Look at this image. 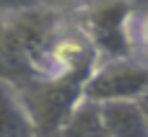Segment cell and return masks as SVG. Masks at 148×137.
<instances>
[{"instance_id": "6da1fadb", "label": "cell", "mask_w": 148, "mask_h": 137, "mask_svg": "<svg viewBox=\"0 0 148 137\" xmlns=\"http://www.w3.org/2000/svg\"><path fill=\"white\" fill-rule=\"evenodd\" d=\"M94 70H75L57 78H39L16 88L42 137H57L70 114L86 98V80Z\"/></svg>"}, {"instance_id": "7a4b0ae2", "label": "cell", "mask_w": 148, "mask_h": 137, "mask_svg": "<svg viewBox=\"0 0 148 137\" xmlns=\"http://www.w3.org/2000/svg\"><path fill=\"white\" fill-rule=\"evenodd\" d=\"M81 31L99 60H130L135 52V13L130 0H91L81 10Z\"/></svg>"}, {"instance_id": "3957f363", "label": "cell", "mask_w": 148, "mask_h": 137, "mask_svg": "<svg viewBox=\"0 0 148 137\" xmlns=\"http://www.w3.org/2000/svg\"><path fill=\"white\" fill-rule=\"evenodd\" d=\"M148 93V65L138 60H101L86 80V98L96 104L138 101Z\"/></svg>"}, {"instance_id": "277c9868", "label": "cell", "mask_w": 148, "mask_h": 137, "mask_svg": "<svg viewBox=\"0 0 148 137\" xmlns=\"http://www.w3.org/2000/svg\"><path fill=\"white\" fill-rule=\"evenodd\" d=\"M31 80H39V78L13 39V31L8 26V13H0V83L23 88Z\"/></svg>"}, {"instance_id": "5b68a950", "label": "cell", "mask_w": 148, "mask_h": 137, "mask_svg": "<svg viewBox=\"0 0 148 137\" xmlns=\"http://www.w3.org/2000/svg\"><path fill=\"white\" fill-rule=\"evenodd\" d=\"M0 137H42L18 91L0 83Z\"/></svg>"}, {"instance_id": "8992f818", "label": "cell", "mask_w": 148, "mask_h": 137, "mask_svg": "<svg viewBox=\"0 0 148 137\" xmlns=\"http://www.w3.org/2000/svg\"><path fill=\"white\" fill-rule=\"evenodd\" d=\"M101 114L112 137H148V119L138 101L101 104Z\"/></svg>"}, {"instance_id": "52a82bcc", "label": "cell", "mask_w": 148, "mask_h": 137, "mask_svg": "<svg viewBox=\"0 0 148 137\" xmlns=\"http://www.w3.org/2000/svg\"><path fill=\"white\" fill-rule=\"evenodd\" d=\"M57 137H112L101 114V104L83 98Z\"/></svg>"}, {"instance_id": "ba28073f", "label": "cell", "mask_w": 148, "mask_h": 137, "mask_svg": "<svg viewBox=\"0 0 148 137\" xmlns=\"http://www.w3.org/2000/svg\"><path fill=\"white\" fill-rule=\"evenodd\" d=\"M135 49L140 52L143 62L148 65V13L135 18Z\"/></svg>"}, {"instance_id": "9c48e42d", "label": "cell", "mask_w": 148, "mask_h": 137, "mask_svg": "<svg viewBox=\"0 0 148 137\" xmlns=\"http://www.w3.org/2000/svg\"><path fill=\"white\" fill-rule=\"evenodd\" d=\"M42 0H0V13H13V10H21V8H29V5H39Z\"/></svg>"}, {"instance_id": "30bf717a", "label": "cell", "mask_w": 148, "mask_h": 137, "mask_svg": "<svg viewBox=\"0 0 148 137\" xmlns=\"http://www.w3.org/2000/svg\"><path fill=\"white\" fill-rule=\"evenodd\" d=\"M42 3L49 5V8H68V5H78L83 0H42Z\"/></svg>"}, {"instance_id": "8fae6325", "label": "cell", "mask_w": 148, "mask_h": 137, "mask_svg": "<svg viewBox=\"0 0 148 137\" xmlns=\"http://www.w3.org/2000/svg\"><path fill=\"white\" fill-rule=\"evenodd\" d=\"M138 104H140V109H143V114H146V119H148V93H143L138 98Z\"/></svg>"}]
</instances>
